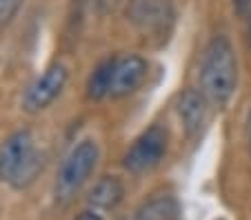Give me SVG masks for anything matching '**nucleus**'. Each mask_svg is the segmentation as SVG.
<instances>
[{
    "label": "nucleus",
    "instance_id": "nucleus-6",
    "mask_svg": "<svg viewBox=\"0 0 251 220\" xmlns=\"http://www.w3.org/2000/svg\"><path fill=\"white\" fill-rule=\"evenodd\" d=\"M174 7L169 0H129L127 20L147 36L167 34L174 24Z\"/></svg>",
    "mask_w": 251,
    "mask_h": 220
},
{
    "label": "nucleus",
    "instance_id": "nucleus-5",
    "mask_svg": "<svg viewBox=\"0 0 251 220\" xmlns=\"http://www.w3.org/2000/svg\"><path fill=\"white\" fill-rule=\"evenodd\" d=\"M69 80V72L62 62H51L43 73H40L31 85L27 87L23 96V107L29 114H38V111L47 109L67 87Z\"/></svg>",
    "mask_w": 251,
    "mask_h": 220
},
{
    "label": "nucleus",
    "instance_id": "nucleus-4",
    "mask_svg": "<svg viewBox=\"0 0 251 220\" xmlns=\"http://www.w3.org/2000/svg\"><path fill=\"white\" fill-rule=\"evenodd\" d=\"M167 147H169V134H167V129L160 127V124H151L127 149V153H125V158H123L125 169L131 173L151 171L165 158Z\"/></svg>",
    "mask_w": 251,
    "mask_h": 220
},
{
    "label": "nucleus",
    "instance_id": "nucleus-8",
    "mask_svg": "<svg viewBox=\"0 0 251 220\" xmlns=\"http://www.w3.org/2000/svg\"><path fill=\"white\" fill-rule=\"evenodd\" d=\"M178 114H180L187 136L194 138L196 134H200L204 120H207V96L202 91L185 89L178 98Z\"/></svg>",
    "mask_w": 251,
    "mask_h": 220
},
{
    "label": "nucleus",
    "instance_id": "nucleus-1",
    "mask_svg": "<svg viewBox=\"0 0 251 220\" xmlns=\"http://www.w3.org/2000/svg\"><path fill=\"white\" fill-rule=\"evenodd\" d=\"M238 85V60L225 36H216L207 45L200 65V87L209 102L227 105Z\"/></svg>",
    "mask_w": 251,
    "mask_h": 220
},
{
    "label": "nucleus",
    "instance_id": "nucleus-16",
    "mask_svg": "<svg viewBox=\"0 0 251 220\" xmlns=\"http://www.w3.org/2000/svg\"><path fill=\"white\" fill-rule=\"evenodd\" d=\"M247 43L251 47V18H249V24H247Z\"/></svg>",
    "mask_w": 251,
    "mask_h": 220
},
{
    "label": "nucleus",
    "instance_id": "nucleus-12",
    "mask_svg": "<svg viewBox=\"0 0 251 220\" xmlns=\"http://www.w3.org/2000/svg\"><path fill=\"white\" fill-rule=\"evenodd\" d=\"M20 2L23 0H0V27L7 24L20 9Z\"/></svg>",
    "mask_w": 251,
    "mask_h": 220
},
{
    "label": "nucleus",
    "instance_id": "nucleus-10",
    "mask_svg": "<svg viewBox=\"0 0 251 220\" xmlns=\"http://www.w3.org/2000/svg\"><path fill=\"white\" fill-rule=\"evenodd\" d=\"M180 207L171 194H158L142 202L136 211V220H178Z\"/></svg>",
    "mask_w": 251,
    "mask_h": 220
},
{
    "label": "nucleus",
    "instance_id": "nucleus-15",
    "mask_svg": "<svg viewBox=\"0 0 251 220\" xmlns=\"http://www.w3.org/2000/svg\"><path fill=\"white\" fill-rule=\"evenodd\" d=\"M247 145H249V151H251V111H249V118H247Z\"/></svg>",
    "mask_w": 251,
    "mask_h": 220
},
{
    "label": "nucleus",
    "instance_id": "nucleus-11",
    "mask_svg": "<svg viewBox=\"0 0 251 220\" xmlns=\"http://www.w3.org/2000/svg\"><path fill=\"white\" fill-rule=\"evenodd\" d=\"M114 67H116V56L104 58L94 67V72L87 78V98L89 100H102L104 96H109Z\"/></svg>",
    "mask_w": 251,
    "mask_h": 220
},
{
    "label": "nucleus",
    "instance_id": "nucleus-14",
    "mask_svg": "<svg viewBox=\"0 0 251 220\" xmlns=\"http://www.w3.org/2000/svg\"><path fill=\"white\" fill-rule=\"evenodd\" d=\"M233 7L240 16H247L251 18V0H233Z\"/></svg>",
    "mask_w": 251,
    "mask_h": 220
},
{
    "label": "nucleus",
    "instance_id": "nucleus-2",
    "mask_svg": "<svg viewBox=\"0 0 251 220\" xmlns=\"http://www.w3.org/2000/svg\"><path fill=\"white\" fill-rule=\"evenodd\" d=\"M43 169V156L36 151L33 138L27 129L14 131L0 145V180L23 187L31 185Z\"/></svg>",
    "mask_w": 251,
    "mask_h": 220
},
{
    "label": "nucleus",
    "instance_id": "nucleus-9",
    "mask_svg": "<svg viewBox=\"0 0 251 220\" xmlns=\"http://www.w3.org/2000/svg\"><path fill=\"white\" fill-rule=\"evenodd\" d=\"M125 196V187L123 182L118 180L116 176H104L100 178L98 182L94 185V189L89 192V205L94 209H114Z\"/></svg>",
    "mask_w": 251,
    "mask_h": 220
},
{
    "label": "nucleus",
    "instance_id": "nucleus-3",
    "mask_svg": "<svg viewBox=\"0 0 251 220\" xmlns=\"http://www.w3.org/2000/svg\"><path fill=\"white\" fill-rule=\"evenodd\" d=\"M100 158V149L96 145V140L85 138L71 149L65 156L60 169L56 173V182H53V196L56 200L67 202L78 194L82 185L87 182V178L91 176V171L96 169Z\"/></svg>",
    "mask_w": 251,
    "mask_h": 220
},
{
    "label": "nucleus",
    "instance_id": "nucleus-7",
    "mask_svg": "<svg viewBox=\"0 0 251 220\" xmlns=\"http://www.w3.org/2000/svg\"><path fill=\"white\" fill-rule=\"evenodd\" d=\"M149 72V65L142 56H123L116 58L114 76H111L109 96L111 98H125L131 96L133 91L145 82Z\"/></svg>",
    "mask_w": 251,
    "mask_h": 220
},
{
    "label": "nucleus",
    "instance_id": "nucleus-13",
    "mask_svg": "<svg viewBox=\"0 0 251 220\" xmlns=\"http://www.w3.org/2000/svg\"><path fill=\"white\" fill-rule=\"evenodd\" d=\"M74 220H104V216L100 214V209H85V211H80Z\"/></svg>",
    "mask_w": 251,
    "mask_h": 220
}]
</instances>
